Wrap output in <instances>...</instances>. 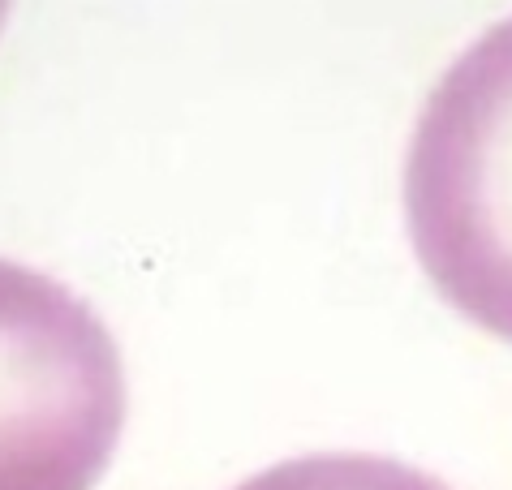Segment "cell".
<instances>
[{"mask_svg": "<svg viewBox=\"0 0 512 490\" xmlns=\"http://www.w3.org/2000/svg\"><path fill=\"white\" fill-rule=\"evenodd\" d=\"M405 220L448 306L512 344V18L426 95L405 155Z\"/></svg>", "mask_w": 512, "mask_h": 490, "instance_id": "cell-1", "label": "cell"}, {"mask_svg": "<svg viewBox=\"0 0 512 490\" xmlns=\"http://www.w3.org/2000/svg\"><path fill=\"white\" fill-rule=\"evenodd\" d=\"M233 490H452L405 460L375 452H310L254 473Z\"/></svg>", "mask_w": 512, "mask_h": 490, "instance_id": "cell-3", "label": "cell"}, {"mask_svg": "<svg viewBox=\"0 0 512 490\" xmlns=\"http://www.w3.org/2000/svg\"><path fill=\"white\" fill-rule=\"evenodd\" d=\"M125 430V366L74 288L0 258V490H95Z\"/></svg>", "mask_w": 512, "mask_h": 490, "instance_id": "cell-2", "label": "cell"}]
</instances>
